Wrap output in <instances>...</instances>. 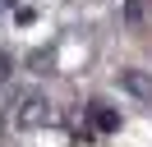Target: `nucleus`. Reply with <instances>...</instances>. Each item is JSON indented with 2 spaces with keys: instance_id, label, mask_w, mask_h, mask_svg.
Segmentation results:
<instances>
[{
  "instance_id": "obj_1",
  "label": "nucleus",
  "mask_w": 152,
  "mask_h": 147,
  "mask_svg": "<svg viewBox=\"0 0 152 147\" xmlns=\"http://www.w3.org/2000/svg\"><path fill=\"white\" fill-rule=\"evenodd\" d=\"M120 87L129 92V97H138L143 106H152V78H148L143 69H124V74H120Z\"/></svg>"
},
{
  "instance_id": "obj_2",
  "label": "nucleus",
  "mask_w": 152,
  "mask_h": 147,
  "mask_svg": "<svg viewBox=\"0 0 152 147\" xmlns=\"http://www.w3.org/2000/svg\"><path fill=\"white\" fill-rule=\"evenodd\" d=\"M23 106H28V110H19V124H42V119H46V106H42V97H28Z\"/></svg>"
}]
</instances>
